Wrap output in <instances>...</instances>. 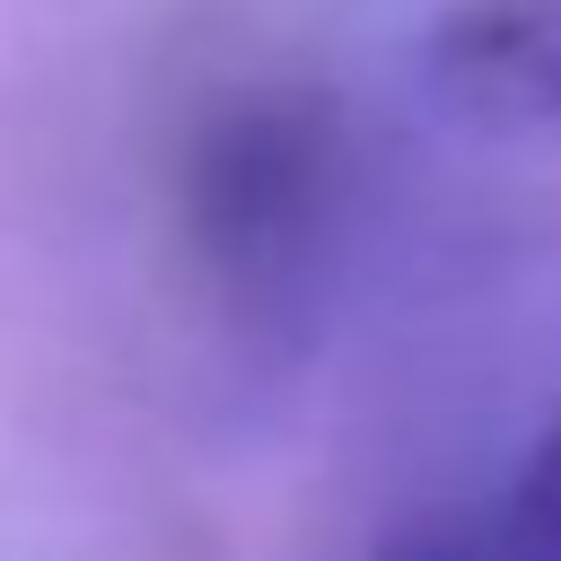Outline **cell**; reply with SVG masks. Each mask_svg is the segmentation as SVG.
I'll use <instances>...</instances> for the list:
<instances>
[{
	"label": "cell",
	"instance_id": "obj_3",
	"mask_svg": "<svg viewBox=\"0 0 561 561\" xmlns=\"http://www.w3.org/2000/svg\"><path fill=\"white\" fill-rule=\"evenodd\" d=\"M456 543L465 561H561V421L526 447L517 482L491 508L456 517Z\"/></svg>",
	"mask_w": 561,
	"mask_h": 561
},
{
	"label": "cell",
	"instance_id": "obj_1",
	"mask_svg": "<svg viewBox=\"0 0 561 561\" xmlns=\"http://www.w3.org/2000/svg\"><path fill=\"white\" fill-rule=\"evenodd\" d=\"M342 105L298 79L210 96L175 140V237L237 324L298 316L342 228Z\"/></svg>",
	"mask_w": 561,
	"mask_h": 561
},
{
	"label": "cell",
	"instance_id": "obj_2",
	"mask_svg": "<svg viewBox=\"0 0 561 561\" xmlns=\"http://www.w3.org/2000/svg\"><path fill=\"white\" fill-rule=\"evenodd\" d=\"M430 79L482 123H561V0H456L430 26Z\"/></svg>",
	"mask_w": 561,
	"mask_h": 561
},
{
	"label": "cell",
	"instance_id": "obj_4",
	"mask_svg": "<svg viewBox=\"0 0 561 561\" xmlns=\"http://www.w3.org/2000/svg\"><path fill=\"white\" fill-rule=\"evenodd\" d=\"M377 561H465V543H456V517H421V526H403Z\"/></svg>",
	"mask_w": 561,
	"mask_h": 561
}]
</instances>
